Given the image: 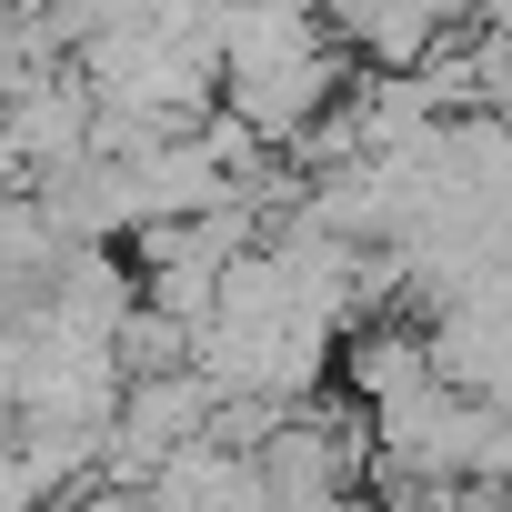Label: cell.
Here are the masks:
<instances>
[{"mask_svg": "<svg viewBox=\"0 0 512 512\" xmlns=\"http://www.w3.org/2000/svg\"><path fill=\"white\" fill-rule=\"evenodd\" d=\"M262 502H332V492H352L362 482V452H372V432L352 422V412H322V402H282L272 422H262Z\"/></svg>", "mask_w": 512, "mask_h": 512, "instance_id": "6da1fadb", "label": "cell"}, {"mask_svg": "<svg viewBox=\"0 0 512 512\" xmlns=\"http://www.w3.org/2000/svg\"><path fill=\"white\" fill-rule=\"evenodd\" d=\"M332 372H342V382H352V402L372 412V402H392V392L432 382L442 362H432V332H402V322H372V332H352V342L332 352Z\"/></svg>", "mask_w": 512, "mask_h": 512, "instance_id": "7a4b0ae2", "label": "cell"}]
</instances>
